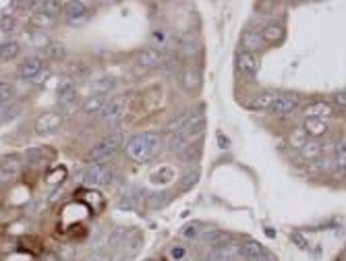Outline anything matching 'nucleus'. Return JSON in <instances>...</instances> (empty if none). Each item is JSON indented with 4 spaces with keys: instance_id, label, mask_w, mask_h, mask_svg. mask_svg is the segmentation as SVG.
Returning <instances> with one entry per match:
<instances>
[{
    "instance_id": "f257e3e1",
    "label": "nucleus",
    "mask_w": 346,
    "mask_h": 261,
    "mask_svg": "<svg viewBox=\"0 0 346 261\" xmlns=\"http://www.w3.org/2000/svg\"><path fill=\"white\" fill-rule=\"evenodd\" d=\"M160 135L158 133H139L133 135L127 141V155L133 158L135 162H145L149 158H153L155 151L160 149Z\"/></svg>"
},
{
    "instance_id": "f03ea898",
    "label": "nucleus",
    "mask_w": 346,
    "mask_h": 261,
    "mask_svg": "<svg viewBox=\"0 0 346 261\" xmlns=\"http://www.w3.org/2000/svg\"><path fill=\"white\" fill-rule=\"evenodd\" d=\"M120 143H123V135L120 133H110L108 137H104L102 141L90 151V160L92 162H102V160H108L110 155L120 147Z\"/></svg>"
},
{
    "instance_id": "7ed1b4c3",
    "label": "nucleus",
    "mask_w": 346,
    "mask_h": 261,
    "mask_svg": "<svg viewBox=\"0 0 346 261\" xmlns=\"http://www.w3.org/2000/svg\"><path fill=\"white\" fill-rule=\"evenodd\" d=\"M62 15H64V21L68 25H83L85 21H88L90 11L83 3H64Z\"/></svg>"
},
{
    "instance_id": "20e7f679",
    "label": "nucleus",
    "mask_w": 346,
    "mask_h": 261,
    "mask_svg": "<svg viewBox=\"0 0 346 261\" xmlns=\"http://www.w3.org/2000/svg\"><path fill=\"white\" fill-rule=\"evenodd\" d=\"M112 177V172L106 164H92L88 166V170H85V183L92 185V187H100V185H106Z\"/></svg>"
},
{
    "instance_id": "39448f33",
    "label": "nucleus",
    "mask_w": 346,
    "mask_h": 261,
    "mask_svg": "<svg viewBox=\"0 0 346 261\" xmlns=\"http://www.w3.org/2000/svg\"><path fill=\"white\" fill-rule=\"evenodd\" d=\"M203 129H205V116H203V112H193L191 120L185 125V129L181 131V135L187 139L189 143H195V139H199L203 135Z\"/></svg>"
},
{
    "instance_id": "423d86ee",
    "label": "nucleus",
    "mask_w": 346,
    "mask_h": 261,
    "mask_svg": "<svg viewBox=\"0 0 346 261\" xmlns=\"http://www.w3.org/2000/svg\"><path fill=\"white\" fill-rule=\"evenodd\" d=\"M62 123V116L58 112H46L36 120V133L46 135V133H54Z\"/></svg>"
},
{
    "instance_id": "0eeeda50",
    "label": "nucleus",
    "mask_w": 346,
    "mask_h": 261,
    "mask_svg": "<svg viewBox=\"0 0 346 261\" xmlns=\"http://www.w3.org/2000/svg\"><path fill=\"white\" fill-rule=\"evenodd\" d=\"M123 112H125V102L120 100V98H114V100H108V104L104 106V110L100 112V116H102L104 123L112 125V123H116L120 116H123Z\"/></svg>"
},
{
    "instance_id": "6e6552de",
    "label": "nucleus",
    "mask_w": 346,
    "mask_h": 261,
    "mask_svg": "<svg viewBox=\"0 0 346 261\" xmlns=\"http://www.w3.org/2000/svg\"><path fill=\"white\" fill-rule=\"evenodd\" d=\"M297 106H299V100L295 96H278L274 100L270 110L274 114H278V116H288V114H292L297 110Z\"/></svg>"
},
{
    "instance_id": "1a4fd4ad",
    "label": "nucleus",
    "mask_w": 346,
    "mask_h": 261,
    "mask_svg": "<svg viewBox=\"0 0 346 261\" xmlns=\"http://www.w3.org/2000/svg\"><path fill=\"white\" fill-rule=\"evenodd\" d=\"M240 255H243L245 259H249V261H268L270 259L264 245H259V242H255V240L243 242V245H240Z\"/></svg>"
},
{
    "instance_id": "9d476101",
    "label": "nucleus",
    "mask_w": 346,
    "mask_h": 261,
    "mask_svg": "<svg viewBox=\"0 0 346 261\" xmlns=\"http://www.w3.org/2000/svg\"><path fill=\"white\" fill-rule=\"evenodd\" d=\"M236 255H240V247L226 242V245H218V247H214L210 253H207L205 261H228V259L236 257Z\"/></svg>"
},
{
    "instance_id": "9b49d317",
    "label": "nucleus",
    "mask_w": 346,
    "mask_h": 261,
    "mask_svg": "<svg viewBox=\"0 0 346 261\" xmlns=\"http://www.w3.org/2000/svg\"><path fill=\"white\" fill-rule=\"evenodd\" d=\"M236 66L240 73H245L249 77H255L259 71V62L253 56V52H238L236 54Z\"/></svg>"
},
{
    "instance_id": "f8f14e48",
    "label": "nucleus",
    "mask_w": 346,
    "mask_h": 261,
    "mask_svg": "<svg viewBox=\"0 0 346 261\" xmlns=\"http://www.w3.org/2000/svg\"><path fill=\"white\" fill-rule=\"evenodd\" d=\"M21 172V164L17 162L15 158H9V160H3L0 162V185H9L13 183Z\"/></svg>"
},
{
    "instance_id": "ddd939ff",
    "label": "nucleus",
    "mask_w": 346,
    "mask_h": 261,
    "mask_svg": "<svg viewBox=\"0 0 346 261\" xmlns=\"http://www.w3.org/2000/svg\"><path fill=\"white\" fill-rule=\"evenodd\" d=\"M42 66H44V62H42V58H38V56H25L23 58V62H19V75L21 77H25V79H33L38 73H42Z\"/></svg>"
},
{
    "instance_id": "4468645a",
    "label": "nucleus",
    "mask_w": 346,
    "mask_h": 261,
    "mask_svg": "<svg viewBox=\"0 0 346 261\" xmlns=\"http://www.w3.org/2000/svg\"><path fill=\"white\" fill-rule=\"evenodd\" d=\"M137 64L143 68H155L162 64V54L155 48H145L137 54Z\"/></svg>"
},
{
    "instance_id": "2eb2a0df",
    "label": "nucleus",
    "mask_w": 346,
    "mask_h": 261,
    "mask_svg": "<svg viewBox=\"0 0 346 261\" xmlns=\"http://www.w3.org/2000/svg\"><path fill=\"white\" fill-rule=\"evenodd\" d=\"M181 87L185 92H197L199 87H201V75H199V71H195V68H185V71L181 73Z\"/></svg>"
},
{
    "instance_id": "dca6fc26",
    "label": "nucleus",
    "mask_w": 346,
    "mask_h": 261,
    "mask_svg": "<svg viewBox=\"0 0 346 261\" xmlns=\"http://www.w3.org/2000/svg\"><path fill=\"white\" fill-rule=\"evenodd\" d=\"M106 104H108L106 96L94 94V96H90L88 100H83V104H81V112H85V114H100V112L104 110V106H106Z\"/></svg>"
},
{
    "instance_id": "f3484780",
    "label": "nucleus",
    "mask_w": 346,
    "mask_h": 261,
    "mask_svg": "<svg viewBox=\"0 0 346 261\" xmlns=\"http://www.w3.org/2000/svg\"><path fill=\"white\" fill-rule=\"evenodd\" d=\"M262 40L268 44H280L284 40V27L280 23H268L262 31Z\"/></svg>"
},
{
    "instance_id": "a211bd4d",
    "label": "nucleus",
    "mask_w": 346,
    "mask_h": 261,
    "mask_svg": "<svg viewBox=\"0 0 346 261\" xmlns=\"http://www.w3.org/2000/svg\"><path fill=\"white\" fill-rule=\"evenodd\" d=\"M305 114L307 118H317V120H323V118H330L332 116V106L325 102H315V104H309L305 108Z\"/></svg>"
},
{
    "instance_id": "6ab92c4d",
    "label": "nucleus",
    "mask_w": 346,
    "mask_h": 261,
    "mask_svg": "<svg viewBox=\"0 0 346 261\" xmlns=\"http://www.w3.org/2000/svg\"><path fill=\"white\" fill-rule=\"evenodd\" d=\"M133 232L129 230V228H123V226H120V228H114L112 232H110V236H108V245H110V249H120L125 245V242L129 240V236H131Z\"/></svg>"
},
{
    "instance_id": "aec40b11",
    "label": "nucleus",
    "mask_w": 346,
    "mask_h": 261,
    "mask_svg": "<svg viewBox=\"0 0 346 261\" xmlns=\"http://www.w3.org/2000/svg\"><path fill=\"white\" fill-rule=\"evenodd\" d=\"M191 116H193V112L189 110V112H183V114H179V116H175L172 120H168V125H166V133L168 135H177V133H181L183 129H185V125L191 120Z\"/></svg>"
},
{
    "instance_id": "412c9836",
    "label": "nucleus",
    "mask_w": 346,
    "mask_h": 261,
    "mask_svg": "<svg viewBox=\"0 0 346 261\" xmlns=\"http://www.w3.org/2000/svg\"><path fill=\"white\" fill-rule=\"evenodd\" d=\"M303 131L311 137H321L327 133V123L325 120H317V118H307L303 125Z\"/></svg>"
},
{
    "instance_id": "4be33fe9",
    "label": "nucleus",
    "mask_w": 346,
    "mask_h": 261,
    "mask_svg": "<svg viewBox=\"0 0 346 261\" xmlns=\"http://www.w3.org/2000/svg\"><path fill=\"white\" fill-rule=\"evenodd\" d=\"M276 98H278L276 94H259L249 102V108L251 110H270Z\"/></svg>"
},
{
    "instance_id": "5701e85b",
    "label": "nucleus",
    "mask_w": 346,
    "mask_h": 261,
    "mask_svg": "<svg viewBox=\"0 0 346 261\" xmlns=\"http://www.w3.org/2000/svg\"><path fill=\"white\" fill-rule=\"evenodd\" d=\"M19 52H21V46L17 44V42H5V44H0V60L9 62V60L19 56Z\"/></svg>"
},
{
    "instance_id": "b1692460",
    "label": "nucleus",
    "mask_w": 346,
    "mask_h": 261,
    "mask_svg": "<svg viewBox=\"0 0 346 261\" xmlns=\"http://www.w3.org/2000/svg\"><path fill=\"white\" fill-rule=\"evenodd\" d=\"M259 44H262V36H259L257 31L247 29V31L243 33V36H240V46L245 48L243 52H251V50H255Z\"/></svg>"
},
{
    "instance_id": "393cba45",
    "label": "nucleus",
    "mask_w": 346,
    "mask_h": 261,
    "mask_svg": "<svg viewBox=\"0 0 346 261\" xmlns=\"http://www.w3.org/2000/svg\"><path fill=\"white\" fill-rule=\"evenodd\" d=\"M15 96H17L15 85L11 81H7V79L0 81V104H7L9 106V104L15 100Z\"/></svg>"
},
{
    "instance_id": "a878e982",
    "label": "nucleus",
    "mask_w": 346,
    "mask_h": 261,
    "mask_svg": "<svg viewBox=\"0 0 346 261\" xmlns=\"http://www.w3.org/2000/svg\"><path fill=\"white\" fill-rule=\"evenodd\" d=\"M321 149H323V145L319 141H307L301 147V153H303V158H307V160H315V158H319V155H321Z\"/></svg>"
},
{
    "instance_id": "bb28decb",
    "label": "nucleus",
    "mask_w": 346,
    "mask_h": 261,
    "mask_svg": "<svg viewBox=\"0 0 346 261\" xmlns=\"http://www.w3.org/2000/svg\"><path fill=\"white\" fill-rule=\"evenodd\" d=\"M203 238L210 242V245H214V247H218V245H226V240L230 238V234L228 232H224V230H210V232H205L203 234Z\"/></svg>"
},
{
    "instance_id": "cd10ccee",
    "label": "nucleus",
    "mask_w": 346,
    "mask_h": 261,
    "mask_svg": "<svg viewBox=\"0 0 346 261\" xmlns=\"http://www.w3.org/2000/svg\"><path fill=\"white\" fill-rule=\"evenodd\" d=\"M31 25H36V27H40V29L52 27V25H54V17H50V15L42 13V11H36V13L31 15Z\"/></svg>"
},
{
    "instance_id": "c85d7f7f",
    "label": "nucleus",
    "mask_w": 346,
    "mask_h": 261,
    "mask_svg": "<svg viewBox=\"0 0 346 261\" xmlns=\"http://www.w3.org/2000/svg\"><path fill=\"white\" fill-rule=\"evenodd\" d=\"M172 179H175V170L168 168V166H164L158 172L151 174V183H160V185H168Z\"/></svg>"
},
{
    "instance_id": "c756f323",
    "label": "nucleus",
    "mask_w": 346,
    "mask_h": 261,
    "mask_svg": "<svg viewBox=\"0 0 346 261\" xmlns=\"http://www.w3.org/2000/svg\"><path fill=\"white\" fill-rule=\"evenodd\" d=\"M92 90H94L96 94H100V96H106L108 92H112V90H114V79H110V77H106V79H98V81H94V83H92Z\"/></svg>"
},
{
    "instance_id": "7c9ffc66",
    "label": "nucleus",
    "mask_w": 346,
    "mask_h": 261,
    "mask_svg": "<svg viewBox=\"0 0 346 261\" xmlns=\"http://www.w3.org/2000/svg\"><path fill=\"white\" fill-rule=\"evenodd\" d=\"M137 205H139V199H137L135 195H123V197H120V201H118V210H123V212H135Z\"/></svg>"
},
{
    "instance_id": "2f4dec72",
    "label": "nucleus",
    "mask_w": 346,
    "mask_h": 261,
    "mask_svg": "<svg viewBox=\"0 0 346 261\" xmlns=\"http://www.w3.org/2000/svg\"><path fill=\"white\" fill-rule=\"evenodd\" d=\"M62 3H56V0H46V3H40V11L42 13H46V15H50V17H54L58 11H62Z\"/></svg>"
},
{
    "instance_id": "473e14b6",
    "label": "nucleus",
    "mask_w": 346,
    "mask_h": 261,
    "mask_svg": "<svg viewBox=\"0 0 346 261\" xmlns=\"http://www.w3.org/2000/svg\"><path fill=\"white\" fill-rule=\"evenodd\" d=\"M183 158L187 162H197L199 160V155H201V145L199 143H191V145H187V149L181 153Z\"/></svg>"
},
{
    "instance_id": "72a5a7b5",
    "label": "nucleus",
    "mask_w": 346,
    "mask_h": 261,
    "mask_svg": "<svg viewBox=\"0 0 346 261\" xmlns=\"http://www.w3.org/2000/svg\"><path fill=\"white\" fill-rule=\"evenodd\" d=\"M288 143L292 145V147H303L305 143H307V133L303 131V129H297L295 133H290V137H288Z\"/></svg>"
},
{
    "instance_id": "f704fd0d",
    "label": "nucleus",
    "mask_w": 346,
    "mask_h": 261,
    "mask_svg": "<svg viewBox=\"0 0 346 261\" xmlns=\"http://www.w3.org/2000/svg\"><path fill=\"white\" fill-rule=\"evenodd\" d=\"M71 90H75L73 79L71 77H60L58 83H56V94L60 96V94H66V92H71Z\"/></svg>"
},
{
    "instance_id": "c9c22d12",
    "label": "nucleus",
    "mask_w": 346,
    "mask_h": 261,
    "mask_svg": "<svg viewBox=\"0 0 346 261\" xmlns=\"http://www.w3.org/2000/svg\"><path fill=\"white\" fill-rule=\"evenodd\" d=\"M31 44L36 46V48H48L52 42L48 40V36H44L42 31H36V33H33V36H31Z\"/></svg>"
},
{
    "instance_id": "e433bc0d",
    "label": "nucleus",
    "mask_w": 346,
    "mask_h": 261,
    "mask_svg": "<svg viewBox=\"0 0 346 261\" xmlns=\"http://www.w3.org/2000/svg\"><path fill=\"white\" fill-rule=\"evenodd\" d=\"M290 240L295 242V245H297L299 249H303V251H305V249H309V240H307V236H303V234H301V232H297V230H295V232H290Z\"/></svg>"
},
{
    "instance_id": "4c0bfd02",
    "label": "nucleus",
    "mask_w": 346,
    "mask_h": 261,
    "mask_svg": "<svg viewBox=\"0 0 346 261\" xmlns=\"http://www.w3.org/2000/svg\"><path fill=\"white\" fill-rule=\"evenodd\" d=\"M13 25H15V17H13V13H3V19H0V29L3 31H11L13 29Z\"/></svg>"
},
{
    "instance_id": "58836bf2",
    "label": "nucleus",
    "mask_w": 346,
    "mask_h": 261,
    "mask_svg": "<svg viewBox=\"0 0 346 261\" xmlns=\"http://www.w3.org/2000/svg\"><path fill=\"white\" fill-rule=\"evenodd\" d=\"M201 230H203V228H201V222H193V224H189L187 228L183 230V234H185L187 238H195Z\"/></svg>"
},
{
    "instance_id": "ea45409f",
    "label": "nucleus",
    "mask_w": 346,
    "mask_h": 261,
    "mask_svg": "<svg viewBox=\"0 0 346 261\" xmlns=\"http://www.w3.org/2000/svg\"><path fill=\"white\" fill-rule=\"evenodd\" d=\"M336 164L340 168H346V143H340L336 147Z\"/></svg>"
},
{
    "instance_id": "a19ab883",
    "label": "nucleus",
    "mask_w": 346,
    "mask_h": 261,
    "mask_svg": "<svg viewBox=\"0 0 346 261\" xmlns=\"http://www.w3.org/2000/svg\"><path fill=\"white\" fill-rule=\"evenodd\" d=\"M13 116H15L13 108H11V106H7V104H0V125L7 123V120H11Z\"/></svg>"
},
{
    "instance_id": "79ce46f5",
    "label": "nucleus",
    "mask_w": 346,
    "mask_h": 261,
    "mask_svg": "<svg viewBox=\"0 0 346 261\" xmlns=\"http://www.w3.org/2000/svg\"><path fill=\"white\" fill-rule=\"evenodd\" d=\"M330 100H332V104L336 108H346V92H336Z\"/></svg>"
},
{
    "instance_id": "37998d69",
    "label": "nucleus",
    "mask_w": 346,
    "mask_h": 261,
    "mask_svg": "<svg viewBox=\"0 0 346 261\" xmlns=\"http://www.w3.org/2000/svg\"><path fill=\"white\" fill-rule=\"evenodd\" d=\"M48 52H50V56H52V58H62V56H64V48H62V44H50V46H48Z\"/></svg>"
},
{
    "instance_id": "c03bdc74",
    "label": "nucleus",
    "mask_w": 346,
    "mask_h": 261,
    "mask_svg": "<svg viewBox=\"0 0 346 261\" xmlns=\"http://www.w3.org/2000/svg\"><path fill=\"white\" fill-rule=\"evenodd\" d=\"M197 179H199V172H197V170H193V172L185 174V181H183V189H189V187H193V185L197 183Z\"/></svg>"
},
{
    "instance_id": "a18cd8bd",
    "label": "nucleus",
    "mask_w": 346,
    "mask_h": 261,
    "mask_svg": "<svg viewBox=\"0 0 346 261\" xmlns=\"http://www.w3.org/2000/svg\"><path fill=\"white\" fill-rule=\"evenodd\" d=\"M218 143H220V147H222V149H228V147H230L228 137H224L222 133H218Z\"/></svg>"
},
{
    "instance_id": "49530a36",
    "label": "nucleus",
    "mask_w": 346,
    "mask_h": 261,
    "mask_svg": "<svg viewBox=\"0 0 346 261\" xmlns=\"http://www.w3.org/2000/svg\"><path fill=\"white\" fill-rule=\"evenodd\" d=\"M48 75H50L48 71H42V73H38L36 77H33L31 81H33V83H36V85H40V83H44V81H46V77H48Z\"/></svg>"
},
{
    "instance_id": "de8ad7c7",
    "label": "nucleus",
    "mask_w": 346,
    "mask_h": 261,
    "mask_svg": "<svg viewBox=\"0 0 346 261\" xmlns=\"http://www.w3.org/2000/svg\"><path fill=\"white\" fill-rule=\"evenodd\" d=\"M85 261H104V257L102 255H92V257H88Z\"/></svg>"
},
{
    "instance_id": "09e8293b",
    "label": "nucleus",
    "mask_w": 346,
    "mask_h": 261,
    "mask_svg": "<svg viewBox=\"0 0 346 261\" xmlns=\"http://www.w3.org/2000/svg\"><path fill=\"white\" fill-rule=\"evenodd\" d=\"M266 234H268V236H276V230H272V228H266Z\"/></svg>"
},
{
    "instance_id": "8fccbe9b",
    "label": "nucleus",
    "mask_w": 346,
    "mask_h": 261,
    "mask_svg": "<svg viewBox=\"0 0 346 261\" xmlns=\"http://www.w3.org/2000/svg\"><path fill=\"white\" fill-rule=\"evenodd\" d=\"M172 255H175V257H183V251H181V249H177V251H172Z\"/></svg>"
},
{
    "instance_id": "3c124183",
    "label": "nucleus",
    "mask_w": 346,
    "mask_h": 261,
    "mask_svg": "<svg viewBox=\"0 0 346 261\" xmlns=\"http://www.w3.org/2000/svg\"><path fill=\"white\" fill-rule=\"evenodd\" d=\"M340 261H346V253H344V255H342V257H340Z\"/></svg>"
},
{
    "instance_id": "603ef678",
    "label": "nucleus",
    "mask_w": 346,
    "mask_h": 261,
    "mask_svg": "<svg viewBox=\"0 0 346 261\" xmlns=\"http://www.w3.org/2000/svg\"><path fill=\"white\" fill-rule=\"evenodd\" d=\"M145 261H153V259H145Z\"/></svg>"
}]
</instances>
